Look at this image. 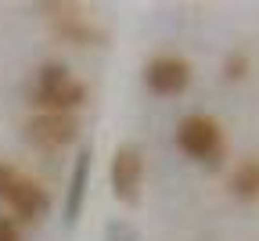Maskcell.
Returning <instances> with one entry per match:
<instances>
[{
  "mask_svg": "<svg viewBox=\"0 0 259 241\" xmlns=\"http://www.w3.org/2000/svg\"><path fill=\"white\" fill-rule=\"evenodd\" d=\"M177 148L187 158L198 162H216L223 155V130L212 115H187L177 126Z\"/></svg>",
  "mask_w": 259,
  "mask_h": 241,
  "instance_id": "cell-1",
  "label": "cell"
},
{
  "mask_svg": "<svg viewBox=\"0 0 259 241\" xmlns=\"http://www.w3.org/2000/svg\"><path fill=\"white\" fill-rule=\"evenodd\" d=\"M108 180H112V194L126 205H134L141 198L144 187V155L137 144H119L108 166Z\"/></svg>",
  "mask_w": 259,
  "mask_h": 241,
  "instance_id": "cell-2",
  "label": "cell"
},
{
  "mask_svg": "<svg viewBox=\"0 0 259 241\" xmlns=\"http://www.w3.org/2000/svg\"><path fill=\"white\" fill-rule=\"evenodd\" d=\"M144 83L158 97H177L191 87V61L180 54H158L144 68Z\"/></svg>",
  "mask_w": 259,
  "mask_h": 241,
  "instance_id": "cell-3",
  "label": "cell"
},
{
  "mask_svg": "<svg viewBox=\"0 0 259 241\" xmlns=\"http://www.w3.org/2000/svg\"><path fill=\"white\" fill-rule=\"evenodd\" d=\"M79 137V119L76 115H54L40 112L25 123V141L36 148H65Z\"/></svg>",
  "mask_w": 259,
  "mask_h": 241,
  "instance_id": "cell-4",
  "label": "cell"
},
{
  "mask_svg": "<svg viewBox=\"0 0 259 241\" xmlns=\"http://www.w3.org/2000/svg\"><path fill=\"white\" fill-rule=\"evenodd\" d=\"M44 11H58L54 15V32L65 44H76V47H101L108 40V32L101 25H94L90 18L76 15L72 4H44Z\"/></svg>",
  "mask_w": 259,
  "mask_h": 241,
  "instance_id": "cell-5",
  "label": "cell"
},
{
  "mask_svg": "<svg viewBox=\"0 0 259 241\" xmlns=\"http://www.w3.org/2000/svg\"><path fill=\"white\" fill-rule=\"evenodd\" d=\"M4 202L11 205V213H15L18 220H25V223L44 220L47 209H51V194H47V187L36 184V180H29V177H18V180L11 184V191H8Z\"/></svg>",
  "mask_w": 259,
  "mask_h": 241,
  "instance_id": "cell-6",
  "label": "cell"
},
{
  "mask_svg": "<svg viewBox=\"0 0 259 241\" xmlns=\"http://www.w3.org/2000/svg\"><path fill=\"white\" fill-rule=\"evenodd\" d=\"M83 101H87V87L79 79H65L54 90L32 94V105H40L44 112H54V115H72L76 108H83Z\"/></svg>",
  "mask_w": 259,
  "mask_h": 241,
  "instance_id": "cell-7",
  "label": "cell"
},
{
  "mask_svg": "<svg viewBox=\"0 0 259 241\" xmlns=\"http://www.w3.org/2000/svg\"><path fill=\"white\" fill-rule=\"evenodd\" d=\"M90 148H79L76 155V166H72V180H69V194H65V223H76L79 213H83V202H87V187H90Z\"/></svg>",
  "mask_w": 259,
  "mask_h": 241,
  "instance_id": "cell-8",
  "label": "cell"
},
{
  "mask_svg": "<svg viewBox=\"0 0 259 241\" xmlns=\"http://www.w3.org/2000/svg\"><path fill=\"white\" fill-rule=\"evenodd\" d=\"M231 194L241 202H259V158H245L231 173Z\"/></svg>",
  "mask_w": 259,
  "mask_h": 241,
  "instance_id": "cell-9",
  "label": "cell"
},
{
  "mask_svg": "<svg viewBox=\"0 0 259 241\" xmlns=\"http://www.w3.org/2000/svg\"><path fill=\"white\" fill-rule=\"evenodd\" d=\"M65 79H72V76H69V68H65L61 61H47V65H40V72H36V90H32V94L54 90V87H61Z\"/></svg>",
  "mask_w": 259,
  "mask_h": 241,
  "instance_id": "cell-10",
  "label": "cell"
},
{
  "mask_svg": "<svg viewBox=\"0 0 259 241\" xmlns=\"http://www.w3.org/2000/svg\"><path fill=\"white\" fill-rule=\"evenodd\" d=\"M105 241H141V237H137V230L130 227L126 220H119V223H108V230H105Z\"/></svg>",
  "mask_w": 259,
  "mask_h": 241,
  "instance_id": "cell-11",
  "label": "cell"
},
{
  "mask_svg": "<svg viewBox=\"0 0 259 241\" xmlns=\"http://www.w3.org/2000/svg\"><path fill=\"white\" fill-rule=\"evenodd\" d=\"M18 180V173H15V169L4 162V158H0V202H4L8 198V191H11V184Z\"/></svg>",
  "mask_w": 259,
  "mask_h": 241,
  "instance_id": "cell-12",
  "label": "cell"
},
{
  "mask_svg": "<svg viewBox=\"0 0 259 241\" xmlns=\"http://www.w3.org/2000/svg\"><path fill=\"white\" fill-rule=\"evenodd\" d=\"M245 68H248L245 54H231V58H227V79H241Z\"/></svg>",
  "mask_w": 259,
  "mask_h": 241,
  "instance_id": "cell-13",
  "label": "cell"
},
{
  "mask_svg": "<svg viewBox=\"0 0 259 241\" xmlns=\"http://www.w3.org/2000/svg\"><path fill=\"white\" fill-rule=\"evenodd\" d=\"M0 241H18V223L11 216H0Z\"/></svg>",
  "mask_w": 259,
  "mask_h": 241,
  "instance_id": "cell-14",
  "label": "cell"
}]
</instances>
